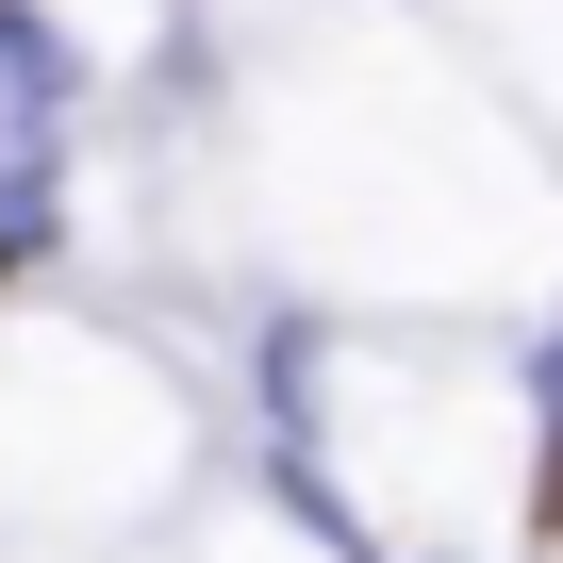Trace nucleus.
Returning a JSON list of instances; mask_svg holds the SVG:
<instances>
[{
  "label": "nucleus",
  "mask_w": 563,
  "mask_h": 563,
  "mask_svg": "<svg viewBox=\"0 0 563 563\" xmlns=\"http://www.w3.org/2000/svg\"><path fill=\"white\" fill-rule=\"evenodd\" d=\"M530 530H563V415H547V464H530Z\"/></svg>",
  "instance_id": "obj_3"
},
{
  "label": "nucleus",
  "mask_w": 563,
  "mask_h": 563,
  "mask_svg": "<svg viewBox=\"0 0 563 563\" xmlns=\"http://www.w3.org/2000/svg\"><path fill=\"white\" fill-rule=\"evenodd\" d=\"M51 232H67V183H51V150H18V166H0V282L51 265Z\"/></svg>",
  "instance_id": "obj_2"
},
{
  "label": "nucleus",
  "mask_w": 563,
  "mask_h": 563,
  "mask_svg": "<svg viewBox=\"0 0 563 563\" xmlns=\"http://www.w3.org/2000/svg\"><path fill=\"white\" fill-rule=\"evenodd\" d=\"M0 117H18V133L67 117V34L34 18V0H0Z\"/></svg>",
  "instance_id": "obj_1"
}]
</instances>
